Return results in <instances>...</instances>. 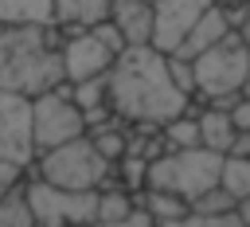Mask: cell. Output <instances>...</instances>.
Masks as SVG:
<instances>
[{
  "label": "cell",
  "instance_id": "6da1fadb",
  "mask_svg": "<svg viewBox=\"0 0 250 227\" xmlns=\"http://www.w3.org/2000/svg\"><path fill=\"white\" fill-rule=\"evenodd\" d=\"M191 94L180 90L168 67V51L156 43H129L109 67V110L121 121L168 125L191 110Z\"/></svg>",
  "mask_w": 250,
  "mask_h": 227
},
{
  "label": "cell",
  "instance_id": "7a4b0ae2",
  "mask_svg": "<svg viewBox=\"0 0 250 227\" xmlns=\"http://www.w3.org/2000/svg\"><path fill=\"white\" fill-rule=\"evenodd\" d=\"M59 23H0V90L39 98L66 82Z\"/></svg>",
  "mask_w": 250,
  "mask_h": 227
},
{
  "label": "cell",
  "instance_id": "3957f363",
  "mask_svg": "<svg viewBox=\"0 0 250 227\" xmlns=\"http://www.w3.org/2000/svg\"><path fill=\"white\" fill-rule=\"evenodd\" d=\"M195 70V98L215 102V98H242L250 82V43L242 31H230L215 47L199 51L191 59Z\"/></svg>",
  "mask_w": 250,
  "mask_h": 227
},
{
  "label": "cell",
  "instance_id": "277c9868",
  "mask_svg": "<svg viewBox=\"0 0 250 227\" xmlns=\"http://www.w3.org/2000/svg\"><path fill=\"white\" fill-rule=\"evenodd\" d=\"M219 168H223V153L207 149V145H191V149H164L160 157L148 160V188H164L184 196L188 204L199 200L207 188L219 184Z\"/></svg>",
  "mask_w": 250,
  "mask_h": 227
},
{
  "label": "cell",
  "instance_id": "5b68a950",
  "mask_svg": "<svg viewBox=\"0 0 250 227\" xmlns=\"http://www.w3.org/2000/svg\"><path fill=\"white\" fill-rule=\"evenodd\" d=\"M35 176L51 180V184H62V188H102L109 176H113V164L94 149V141L82 133L66 145H55L47 153L35 157Z\"/></svg>",
  "mask_w": 250,
  "mask_h": 227
},
{
  "label": "cell",
  "instance_id": "8992f818",
  "mask_svg": "<svg viewBox=\"0 0 250 227\" xmlns=\"http://www.w3.org/2000/svg\"><path fill=\"white\" fill-rule=\"evenodd\" d=\"M27 200L39 227H90L98 223V188H62L43 176H27Z\"/></svg>",
  "mask_w": 250,
  "mask_h": 227
},
{
  "label": "cell",
  "instance_id": "52a82bcc",
  "mask_svg": "<svg viewBox=\"0 0 250 227\" xmlns=\"http://www.w3.org/2000/svg\"><path fill=\"white\" fill-rule=\"evenodd\" d=\"M125 35L117 31L113 20L98 23V27H82L70 31L62 39V67H66V82H82L94 74H105L113 67V59L125 51Z\"/></svg>",
  "mask_w": 250,
  "mask_h": 227
},
{
  "label": "cell",
  "instance_id": "ba28073f",
  "mask_svg": "<svg viewBox=\"0 0 250 227\" xmlns=\"http://www.w3.org/2000/svg\"><path fill=\"white\" fill-rule=\"evenodd\" d=\"M31 110H35V149L39 153H47L55 145H66V141H74L90 129L82 106L70 98V82L31 98Z\"/></svg>",
  "mask_w": 250,
  "mask_h": 227
},
{
  "label": "cell",
  "instance_id": "9c48e42d",
  "mask_svg": "<svg viewBox=\"0 0 250 227\" xmlns=\"http://www.w3.org/2000/svg\"><path fill=\"white\" fill-rule=\"evenodd\" d=\"M39 157L35 149V110L27 94L0 90V160H16L31 168Z\"/></svg>",
  "mask_w": 250,
  "mask_h": 227
},
{
  "label": "cell",
  "instance_id": "30bf717a",
  "mask_svg": "<svg viewBox=\"0 0 250 227\" xmlns=\"http://www.w3.org/2000/svg\"><path fill=\"white\" fill-rule=\"evenodd\" d=\"M230 31H238V27L230 23V16H227L223 0H215V4H207V8L195 16V23L184 31L180 47H176V51H168V55H184V59H195L199 51L215 47V43H219V39H227Z\"/></svg>",
  "mask_w": 250,
  "mask_h": 227
},
{
  "label": "cell",
  "instance_id": "8fae6325",
  "mask_svg": "<svg viewBox=\"0 0 250 227\" xmlns=\"http://www.w3.org/2000/svg\"><path fill=\"white\" fill-rule=\"evenodd\" d=\"M148 4L156 8V39L152 43L160 51H176L184 31L195 23V16L215 0H148Z\"/></svg>",
  "mask_w": 250,
  "mask_h": 227
},
{
  "label": "cell",
  "instance_id": "7c38bea8",
  "mask_svg": "<svg viewBox=\"0 0 250 227\" xmlns=\"http://www.w3.org/2000/svg\"><path fill=\"white\" fill-rule=\"evenodd\" d=\"M109 20L125 35V43H152L156 39V8L148 0H113Z\"/></svg>",
  "mask_w": 250,
  "mask_h": 227
},
{
  "label": "cell",
  "instance_id": "4fadbf2b",
  "mask_svg": "<svg viewBox=\"0 0 250 227\" xmlns=\"http://www.w3.org/2000/svg\"><path fill=\"white\" fill-rule=\"evenodd\" d=\"M109 12H113V0H55V23L62 27V35L98 27L109 20Z\"/></svg>",
  "mask_w": 250,
  "mask_h": 227
},
{
  "label": "cell",
  "instance_id": "5bb4252c",
  "mask_svg": "<svg viewBox=\"0 0 250 227\" xmlns=\"http://www.w3.org/2000/svg\"><path fill=\"white\" fill-rule=\"evenodd\" d=\"M86 137L94 141V149L109 160V164H117L125 153H129V137H133V125L129 121H121L117 114L113 117H105V121H98V125H90L86 129Z\"/></svg>",
  "mask_w": 250,
  "mask_h": 227
},
{
  "label": "cell",
  "instance_id": "9a60e30c",
  "mask_svg": "<svg viewBox=\"0 0 250 227\" xmlns=\"http://www.w3.org/2000/svg\"><path fill=\"white\" fill-rule=\"evenodd\" d=\"M137 204L156 219V223H172V219H184L191 211V204L176 192H164V188H141L137 192Z\"/></svg>",
  "mask_w": 250,
  "mask_h": 227
},
{
  "label": "cell",
  "instance_id": "2e32d148",
  "mask_svg": "<svg viewBox=\"0 0 250 227\" xmlns=\"http://www.w3.org/2000/svg\"><path fill=\"white\" fill-rule=\"evenodd\" d=\"M199 137H203L207 149L227 153L230 141H234V114H230V110H215V106H207V110L199 114Z\"/></svg>",
  "mask_w": 250,
  "mask_h": 227
},
{
  "label": "cell",
  "instance_id": "e0dca14e",
  "mask_svg": "<svg viewBox=\"0 0 250 227\" xmlns=\"http://www.w3.org/2000/svg\"><path fill=\"white\" fill-rule=\"evenodd\" d=\"M0 23H55V0H0Z\"/></svg>",
  "mask_w": 250,
  "mask_h": 227
},
{
  "label": "cell",
  "instance_id": "ac0fdd59",
  "mask_svg": "<svg viewBox=\"0 0 250 227\" xmlns=\"http://www.w3.org/2000/svg\"><path fill=\"white\" fill-rule=\"evenodd\" d=\"M0 227H39L31 200H27V180H20L4 200H0Z\"/></svg>",
  "mask_w": 250,
  "mask_h": 227
},
{
  "label": "cell",
  "instance_id": "d6986e66",
  "mask_svg": "<svg viewBox=\"0 0 250 227\" xmlns=\"http://www.w3.org/2000/svg\"><path fill=\"white\" fill-rule=\"evenodd\" d=\"M219 184H223V188L238 200V207H242V200H250V157H230V153H223Z\"/></svg>",
  "mask_w": 250,
  "mask_h": 227
},
{
  "label": "cell",
  "instance_id": "ffe728a7",
  "mask_svg": "<svg viewBox=\"0 0 250 227\" xmlns=\"http://www.w3.org/2000/svg\"><path fill=\"white\" fill-rule=\"evenodd\" d=\"M164 141H168V149H191V145H203V137H199V114H180V117H172L168 125H164Z\"/></svg>",
  "mask_w": 250,
  "mask_h": 227
},
{
  "label": "cell",
  "instance_id": "44dd1931",
  "mask_svg": "<svg viewBox=\"0 0 250 227\" xmlns=\"http://www.w3.org/2000/svg\"><path fill=\"white\" fill-rule=\"evenodd\" d=\"M160 227H246V219H242L238 207H234V211H215V215H207V211H188L184 219H172V223H160Z\"/></svg>",
  "mask_w": 250,
  "mask_h": 227
},
{
  "label": "cell",
  "instance_id": "7402d4cb",
  "mask_svg": "<svg viewBox=\"0 0 250 227\" xmlns=\"http://www.w3.org/2000/svg\"><path fill=\"white\" fill-rule=\"evenodd\" d=\"M238 207V200L223 188V184H215V188H207L199 200H191V211H207V215H215V211H234Z\"/></svg>",
  "mask_w": 250,
  "mask_h": 227
},
{
  "label": "cell",
  "instance_id": "603a6c76",
  "mask_svg": "<svg viewBox=\"0 0 250 227\" xmlns=\"http://www.w3.org/2000/svg\"><path fill=\"white\" fill-rule=\"evenodd\" d=\"M168 67H172V78L180 82V90L195 98V70H191V59H184V55H168Z\"/></svg>",
  "mask_w": 250,
  "mask_h": 227
},
{
  "label": "cell",
  "instance_id": "cb8c5ba5",
  "mask_svg": "<svg viewBox=\"0 0 250 227\" xmlns=\"http://www.w3.org/2000/svg\"><path fill=\"white\" fill-rule=\"evenodd\" d=\"M20 180H27V168L16 164V160H0V200H4Z\"/></svg>",
  "mask_w": 250,
  "mask_h": 227
},
{
  "label": "cell",
  "instance_id": "d4e9b609",
  "mask_svg": "<svg viewBox=\"0 0 250 227\" xmlns=\"http://www.w3.org/2000/svg\"><path fill=\"white\" fill-rule=\"evenodd\" d=\"M90 227H160V223H156L145 207H137L133 215H125V219H117V223H102V219H98V223H90Z\"/></svg>",
  "mask_w": 250,
  "mask_h": 227
},
{
  "label": "cell",
  "instance_id": "484cf974",
  "mask_svg": "<svg viewBox=\"0 0 250 227\" xmlns=\"http://www.w3.org/2000/svg\"><path fill=\"white\" fill-rule=\"evenodd\" d=\"M230 114H234V129H250V94H242Z\"/></svg>",
  "mask_w": 250,
  "mask_h": 227
},
{
  "label": "cell",
  "instance_id": "4316f807",
  "mask_svg": "<svg viewBox=\"0 0 250 227\" xmlns=\"http://www.w3.org/2000/svg\"><path fill=\"white\" fill-rule=\"evenodd\" d=\"M230 157H250V129H234V141L227 149Z\"/></svg>",
  "mask_w": 250,
  "mask_h": 227
},
{
  "label": "cell",
  "instance_id": "83f0119b",
  "mask_svg": "<svg viewBox=\"0 0 250 227\" xmlns=\"http://www.w3.org/2000/svg\"><path fill=\"white\" fill-rule=\"evenodd\" d=\"M238 31H242V35H246V43H250V12H246V23H242ZM246 94H250V82H246Z\"/></svg>",
  "mask_w": 250,
  "mask_h": 227
},
{
  "label": "cell",
  "instance_id": "f1b7e54d",
  "mask_svg": "<svg viewBox=\"0 0 250 227\" xmlns=\"http://www.w3.org/2000/svg\"><path fill=\"white\" fill-rule=\"evenodd\" d=\"M238 211H242V219H246V227H250V200H242V207H238Z\"/></svg>",
  "mask_w": 250,
  "mask_h": 227
}]
</instances>
